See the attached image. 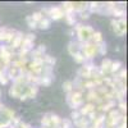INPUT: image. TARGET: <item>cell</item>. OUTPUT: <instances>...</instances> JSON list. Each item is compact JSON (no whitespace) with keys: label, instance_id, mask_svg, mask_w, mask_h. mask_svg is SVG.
<instances>
[{"label":"cell","instance_id":"cell-1","mask_svg":"<svg viewBox=\"0 0 128 128\" xmlns=\"http://www.w3.org/2000/svg\"><path fill=\"white\" fill-rule=\"evenodd\" d=\"M72 28L76 31L78 42H87V41H91V37H92L94 32H95V30H94L91 26H84V24H82V23H76Z\"/></svg>","mask_w":128,"mask_h":128},{"label":"cell","instance_id":"cell-2","mask_svg":"<svg viewBox=\"0 0 128 128\" xmlns=\"http://www.w3.org/2000/svg\"><path fill=\"white\" fill-rule=\"evenodd\" d=\"M66 101L73 110L80 109L84 102V95H83V92H80V91H72V92L67 94Z\"/></svg>","mask_w":128,"mask_h":128},{"label":"cell","instance_id":"cell-3","mask_svg":"<svg viewBox=\"0 0 128 128\" xmlns=\"http://www.w3.org/2000/svg\"><path fill=\"white\" fill-rule=\"evenodd\" d=\"M112 28L114 31V34L116 36L122 37L123 35H126V31H127V20L126 18H119V19H112Z\"/></svg>","mask_w":128,"mask_h":128},{"label":"cell","instance_id":"cell-4","mask_svg":"<svg viewBox=\"0 0 128 128\" xmlns=\"http://www.w3.org/2000/svg\"><path fill=\"white\" fill-rule=\"evenodd\" d=\"M48 18H50V20H59L62 18H64V12L60 6H51L48 8Z\"/></svg>","mask_w":128,"mask_h":128},{"label":"cell","instance_id":"cell-5","mask_svg":"<svg viewBox=\"0 0 128 128\" xmlns=\"http://www.w3.org/2000/svg\"><path fill=\"white\" fill-rule=\"evenodd\" d=\"M23 32H20V31H17L16 32V36H14V38H13V41L10 42V48L12 49H14V50H17V49H19L20 48V45H22V41H23Z\"/></svg>","mask_w":128,"mask_h":128},{"label":"cell","instance_id":"cell-6","mask_svg":"<svg viewBox=\"0 0 128 128\" xmlns=\"http://www.w3.org/2000/svg\"><path fill=\"white\" fill-rule=\"evenodd\" d=\"M112 59H109V58H105V59H102V62H101V64H100V72H101V74H102V77L104 76H109V70H110V66H112Z\"/></svg>","mask_w":128,"mask_h":128},{"label":"cell","instance_id":"cell-7","mask_svg":"<svg viewBox=\"0 0 128 128\" xmlns=\"http://www.w3.org/2000/svg\"><path fill=\"white\" fill-rule=\"evenodd\" d=\"M80 50H81V44L78 41H69V44H68V52L72 56L78 54Z\"/></svg>","mask_w":128,"mask_h":128},{"label":"cell","instance_id":"cell-8","mask_svg":"<svg viewBox=\"0 0 128 128\" xmlns=\"http://www.w3.org/2000/svg\"><path fill=\"white\" fill-rule=\"evenodd\" d=\"M72 6H73V12L78 14L81 12H84L87 10V6H88V3H84V2H74L72 3Z\"/></svg>","mask_w":128,"mask_h":128},{"label":"cell","instance_id":"cell-9","mask_svg":"<svg viewBox=\"0 0 128 128\" xmlns=\"http://www.w3.org/2000/svg\"><path fill=\"white\" fill-rule=\"evenodd\" d=\"M95 110V105L92 104V102H87V104H83L81 108L78 109V112H80V114H81V116H87V114L88 113H91V112H94Z\"/></svg>","mask_w":128,"mask_h":128},{"label":"cell","instance_id":"cell-10","mask_svg":"<svg viewBox=\"0 0 128 128\" xmlns=\"http://www.w3.org/2000/svg\"><path fill=\"white\" fill-rule=\"evenodd\" d=\"M73 126L76 128H90L91 122L87 119V116H81V118L76 122H73Z\"/></svg>","mask_w":128,"mask_h":128},{"label":"cell","instance_id":"cell-11","mask_svg":"<svg viewBox=\"0 0 128 128\" xmlns=\"http://www.w3.org/2000/svg\"><path fill=\"white\" fill-rule=\"evenodd\" d=\"M102 6V3H99V2H91L88 3V6H87V10L92 14V13H99L100 9Z\"/></svg>","mask_w":128,"mask_h":128},{"label":"cell","instance_id":"cell-12","mask_svg":"<svg viewBox=\"0 0 128 128\" xmlns=\"http://www.w3.org/2000/svg\"><path fill=\"white\" fill-rule=\"evenodd\" d=\"M123 64H122V62H119V60H113L112 62V66H110V70H109V74L112 76V74H115V73H118L123 67Z\"/></svg>","mask_w":128,"mask_h":128},{"label":"cell","instance_id":"cell-13","mask_svg":"<svg viewBox=\"0 0 128 128\" xmlns=\"http://www.w3.org/2000/svg\"><path fill=\"white\" fill-rule=\"evenodd\" d=\"M38 92V86L36 84H28V90H27V99H35L36 95Z\"/></svg>","mask_w":128,"mask_h":128},{"label":"cell","instance_id":"cell-14","mask_svg":"<svg viewBox=\"0 0 128 128\" xmlns=\"http://www.w3.org/2000/svg\"><path fill=\"white\" fill-rule=\"evenodd\" d=\"M99 98V95H98V92L95 91V88L94 90H88L87 91V94H86V96H84V99L87 100V102H95L96 101V99Z\"/></svg>","mask_w":128,"mask_h":128},{"label":"cell","instance_id":"cell-15","mask_svg":"<svg viewBox=\"0 0 128 128\" xmlns=\"http://www.w3.org/2000/svg\"><path fill=\"white\" fill-rule=\"evenodd\" d=\"M50 26H51V20L48 17H44L37 23V28H40V30H48V28H50Z\"/></svg>","mask_w":128,"mask_h":128},{"label":"cell","instance_id":"cell-16","mask_svg":"<svg viewBox=\"0 0 128 128\" xmlns=\"http://www.w3.org/2000/svg\"><path fill=\"white\" fill-rule=\"evenodd\" d=\"M16 32H17V30H14V28H6V34H5V41L4 42H6V44H9L10 45V42L13 41V38H14V36H16Z\"/></svg>","mask_w":128,"mask_h":128},{"label":"cell","instance_id":"cell-17","mask_svg":"<svg viewBox=\"0 0 128 128\" xmlns=\"http://www.w3.org/2000/svg\"><path fill=\"white\" fill-rule=\"evenodd\" d=\"M64 18H66L67 23H68L69 26H72V27L77 23V16H76V13H68V14H64Z\"/></svg>","mask_w":128,"mask_h":128},{"label":"cell","instance_id":"cell-18","mask_svg":"<svg viewBox=\"0 0 128 128\" xmlns=\"http://www.w3.org/2000/svg\"><path fill=\"white\" fill-rule=\"evenodd\" d=\"M6 69H8V67H4L3 70L0 72V84H3V86H5V84L9 83V78H8V74H6Z\"/></svg>","mask_w":128,"mask_h":128},{"label":"cell","instance_id":"cell-19","mask_svg":"<svg viewBox=\"0 0 128 128\" xmlns=\"http://www.w3.org/2000/svg\"><path fill=\"white\" fill-rule=\"evenodd\" d=\"M44 64L45 66H50V67H54L55 66V63H56V59L54 58V56H51V55H49V54H45L44 55Z\"/></svg>","mask_w":128,"mask_h":128},{"label":"cell","instance_id":"cell-20","mask_svg":"<svg viewBox=\"0 0 128 128\" xmlns=\"http://www.w3.org/2000/svg\"><path fill=\"white\" fill-rule=\"evenodd\" d=\"M96 48H98V55H105L106 51H108L105 41H101L100 44H96Z\"/></svg>","mask_w":128,"mask_h":128},{"label":"cell","instance_id":"cell-21","mask_svg":"<svg viewBox=\"0 0 128 128\" xmlns=\"http://www.w3.org/2000/svg\"><path fill=\"white\" fill-rule=\"evenodd\" d=\"M91 41L94 42V44H100L101 41H104L101 32H100V31H95L94 35H92V37H91Z\"/></svg>","mask_w":128,"mask_h":128},{"label":"cell","instance_id":"cell-22","mask_svg":"<svg viewBox=\"0 0 128 128\" xmlns=\"http://www.w3.org/2000/svg\"><path fill=\"white\" fill-rule=\"evenodd\" d=\"M116 106H118L119 113L123 114V115H126V112H127V104H126V101H124V100L118 101V102H116Z\"/></svg>","mask_w":128,"mask_h":128},{"label":"cell","instance_id":"cell-23","mask_svg":"<svg viewBox=\"0 0 128 128\" xmlns=\"http://www.w3.org/2000/svg\"><path fill=\"white\" fill-rule=\"evenodd\" d=\"M83 88L84 90H94V88H96L95 87V83H94V81L92 80H84L83 81Z\"/></svg>","mask_w":128,"mask_h":128},{"label":"cell","instance_id":"cell-24","mask_svg":"<svg viewBox=\"0 0 128 128\" xmlns=\"http://www.w3.org/2000/svg\"><path fill=\"white\" fill-rule=\"evenodd\" d=\"M63 90H64L66 94L72 92L73 91V83H72V81H66V82H64L63 83Z\"/></svg>","mask_w":128,"mask_h":128},{"label":"cell","instance_id":"cell-25","mask_svg":"<svg viewBox=\"0 0 128 128\" xmlns=\"http://www.w3.org/2000/svg\"><path fill=\"white\" fill-rule=\"evenodd\" d=\"M60 128H73V122L68 118H64L60 122Z\"/></svg>","mask_w":128,"mask_h":128},{"label":"cell","instance_id":"cell-26","mask_svg":"<svg viewBox=\"0 0 128 128\" xmlns=\"http://www.w3.org/2000/svg\"><path fill=\"white\" fill-rule=\"evenodd\" d=\"M51 82H52V77H40L38 86H40V84H44V86H50Z\"/></svg>","mask_w":128,"mask_h":128},{"label":"cell","instance_id":"cell-27","mask_svg":"<svg viewBox=\"0 0 128 128\" xmlns=\"http://www.w3.org/2000/svg\"><path fill=\"white\" fill-rule=\"evenodd\" d=\"M26 22H27V24H28V27H30L31 30H36V28H37V23L31 18V16H27V17H26Z\"/></svg>","mask_w":128,"mask_h":128},{"label":"cell","instance_id":"cell-28","mask_svg":"<svg viewBox=\"0 0 128 128\" xmlns=\"http://www.w3.org/2000/svg\"><path fill=\"white\" fill-rule=\"evenodd\" d=\"M41 126H42V127H46V128H49V126H50V118H49V113H48V114H45V115L41 118Z\"/></svg>","mask_w":128,"mask_h":128},{"label":"cell","instance_id":"cell-29","mask_svg":"<svg viewBox=\"0 0 128 128\" xmlns=\"http://www.w3.org/2000/svg\"><path fill=\"white\" fill-rule=\"evenodd\" d=\"M73 59H74V62L78 63V64H83L84 62H86V59H84V56L81 54V52H78V54L74 55V56H73Z\"/></svg>","mask_w":128,"mask_h":128},{"label":"cell","instance_id":"cell-30","mask_svg":"<svg viewBox=\"0 0 128 128\" xmlns=\"http://www.w3.org/2000/svg\"><path fill=\"white\" fill-rule=\"evenodd\" d=\"M80 118H81V114H80L78 109L73 110V112L70 113V120H72V122H76V120H78Z\"/></svg>","mask_w":128,"mask_h":128},{"label":"cell","instance_id":"cell-31","mask_svg":"<svg viewBox=\"0 0 128 128\" xmlns=\"http://www.w3.org/2000/svg\"><path fill=\"white\" fill-rule=\"evenodd\" d=\"M31 18L34 19V20H35L36 23H38L40 20H41L42 18H44V16H42V14L40 13V10H38V12H35L34 14H31Z\"/></svg>","mask_w":128,"mask_h":128},{"label":"cell","instance_id":"cell-32","mask_svg":"<svg viewBox=\"0 0 128 128\" xmlns=\"http://www.w3.org/2000/svg\"><path fill=\"white\" fill-rule=\"evenodd\" d=\"M23 40L27 41V42H35L36 36H35V34H27V35L23 36Z\"/></svg>","mask_w":128,"mask_h":128},{"label":"cell","instance_id":"cell-33","mask_svg":"<svg viewBox=\"0 0 128 128\" xmlns=\"http://www.w3.org/2000/svg\"><path fill=\"white\" fill-rule=\"evenodd\" d=\"M78 14H80V18H81L82 20L88 19V18L91 17V13L88 12V10H84V12H81V13H78Z\"/></svg>","mask_w":128,"mask_h":128},{"label":"cell","instance_id":"cell-34","mask_svg":"<svg viewBox=\"0 0 128 128\" xmlns=\"http://www.w3.org/2000/svg\"><path fill=\"white\" fill-rule=\"evenodd\" d=\"M8 27H0V41H5V34Z\"/></svg>","mask_w":128,"mask_h":128},{"label":"cell","instance_id":"cell-35","mask_svg":"<svg viewBox=\"0 0 128 128\" xmlns=\"http://www.w3.org/2000/svg\"><path fill=\"white\" fill-rule=\"evenodd\" d=\"M36 50L40 52V54H42V55L46 54V46H45V45H38V46L36 48Z\"/></svg>","mask_w":128,"mask_h":128},{"label":"cell","instance_id":"cell-36","mask_svg":"<svg viewBox=\"0 0 128 128\" xmlns=\"http://www.w3.org/2000/svg\"><path fill=\"white\" fill-rule=\"evenodd\" d=\"M18 127H19V128H32L31 124H28V123H26V122H22V120H20V123L18 124Z\"/></svg>","mask_w":128,"mask_h":128},{"label":"cell","instance_id":"cell-37","mask_svg":"<svg viewBox=\"0 0 128 128\" xmlns=\"http://www.w3.org/2000/svg\"><path fill=\"white\" fill-rule=\"evenodd\" d=\"M68 34H69L70 36H74V35H76V31H74L73 28H70V30H69V32H68Z\"/></svg>","mask_w":128,"mask_h":128},{"label":"cell","instance_id":"cell-38","mask_svg":"<svg viewBox=\"0 0 128 128\" xmlns=\"http://www.w3.org/2000/svg\"><path fill=\"white\" fill-rule=\"evenodd\" d=\"M0 98H2V90H0Z\"/></svg>","mask_w":128,"mask_h":128},{"label":"cell","instance_id":"cell-39","mask_svg":"<svg viewBox=\"0 0 128 128\" xmlns=\"http://www.w3.org/2000/svg\"><path fill=\"white\" fill-rule=\"evenodd\" d=\"M41 128H46V127H41Z\"/></svg>","mask_w":128,"mask_h":128}]
</instances>
